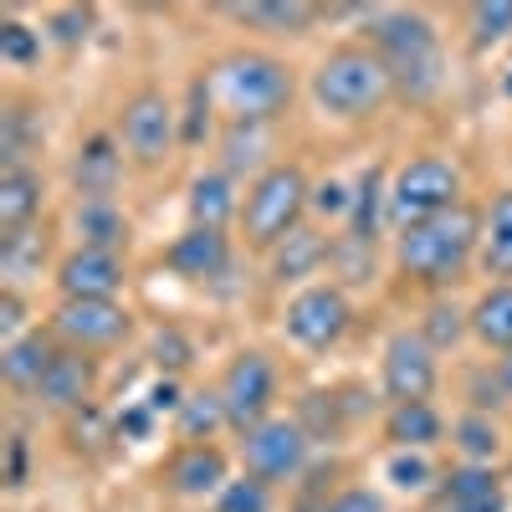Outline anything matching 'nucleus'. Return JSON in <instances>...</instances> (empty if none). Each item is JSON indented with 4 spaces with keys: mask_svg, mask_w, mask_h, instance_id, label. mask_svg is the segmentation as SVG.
I'll list each match as a JSON object with an SVG mask.
<instances>
[{
    "mask_svg": "<svg viewBox=\"0 0 512 512\" xmlns=\"http://www.w3.org/2000/svg\"><path fill=\"white\" fill-rule=\"evenodd\" d=\"M216 103L231 113V123H272L292 108L297 98V77L282 57L256 52V47H236L226 52L216 67L205 72Z\"/></svg>",
    "mask_w": 512,
    "mask_h": 512,
    "instance_id": "obj_3",
    "label": "nucleus"
},
{
    "mask_svg": "<svg viewBox=\"0 0 512 512\" xmlns=\"http://www.w3.org/2000/svg\"><path fill=\"white\" fill-rule=\"evenodd\" d=\"M267 154V123H226V139H221V169L236 180L246 169H256ZM262 175V169H256Z\"/></svg>",
    "mask_w": 512,
    "mask_h": 512,
    "instance_id": "obj_32",
    "label": "nucleus"
},
{
    "mask_svg": "<svg viewBox=\"0 0 512 512\" xmlns=\"http://www.w3.org/2000/svg\"><path fill=\"white\" fill-rule=\"evenodd\" d=\"M16 338H26V303L16 287H6L0 292V344H16Z\"/></svg>",
    "mask_w": 512,
    "mask_h": 512,
    "instance_id": "obj_40",
    "label": "nucleus"
},
{
    "mask_svg": "<svg viewBox=\"0 0 512 512\" xmlns=\"http://www.w3.org/2000/svg\"><path fill=\"white\" fill-rule=\"evenodd\" d=\"M466 333H472V308H456L451 297H436V303L425 308V318H420V338H425L436 354H441V349H456Z\"/></svg>",
    "mask_w": 512,
    "mask_h": 512,
    "instance_id": "obj_33",
    "label": "nucleus"
},
{
    "mask_svg": "<svg viewBox=\"0 0 512 512\" xmlns=\"http://www.w3.org/2000/svg\"><path fill=\"white\" fill-rule=\"evenodd\" d=\"M221 405H226V420L236 436H251L262 420H272V400H277V369L262 349H241L226 374H221Z\"/></svg>",
    "mask_w": 512,
    "mask_h": 512,
    "instance_id": "obj_9",
    "label": "nucleus"
},
{
    "mask_svg": "<svg viewBox=\"0 0 512 512\" xmlns=\"http://www.w3.org/2000/svg\"><path fill=\"white\" fill-rule=\"evenodd\" d=\"M379 384L390 405H420L436 395L441 384V354L420 338V328H400L390 344H384V359H379Z\"/></svg>",
    "mask_w": 512,
    "mask_h": 512,
    "instance_id": "obj_12",
    "label": "nucleus"
},
{
    "mask_svg": "<svg viewBox=\"0 0 512 512\" xmlns=\"http://www.w3.org/2000/svg\"><path fill=\"white\" fill-rule=\"evenodd\" d=\"M47 31H52V41H62V47H77V41L93 31V11H82V6L57 11V16L47 21Z\"/></svg>",
    "mask_w": 512,
    "mask_h": 512,
    "instance_id": "obj_39",
    "label": "nucleus"
},
{
    "mask_svg": "<svg viewBox=\"0 0 512 512\" xmlns=\"http://www.w3.org/2000/svg\"><path fill=\"white\" fill-rule=\"evenodd\" d=\"M267 262H272V282H303L323 262H333V241L323 231H313V226H297L282 246L267 251Z\"/></svg>",
    "mask_w": 512,
    "mask_h": 512,
    "instance_id": "obj_22",
    "label": "nucleus"
},
{
    "mask_svg": "<svg viewBox=\"0 0 512 512\" xmlns=\"http://www.w3.org/2000/svg\"><path fill=\"white\" fill-rule=\"evenodd\" d=\"M154 364H159V369H169V374L190 364V344H185V338H180L175 328H164V333L154 338Z\"/></svg>",
    "mask_w": 512,
    "mask_h": 512,
    "instance_id": "obj_42",
    "label": "nucleus"
},
{
    "mask_svg": "<svg viewBox=\"0 0 512 512\" xmlns=\"http://www.w3.org/2000/svg\"><path fill=\"white\" fill-rule=\"evenodd\" d=\"M0 57L11 67H31L41 57V31H26L21 21H6L0 26Z\"/></svg>",
    "mask_w": 512,
    "mask_h": 512,
    "instance_id": "obj_37",
    "label": "nucleus"
},
{
    "mask_svg": "<svg viewBox=\"0 0 512 512\" xmlns=\"http://www.w3.org/2000/svg\"><path fill=\"white\" fill-rule=\"evenodd\" d=\"M502 93H512V67H507V77H502Z\"/></svg>",
    "mask_w": 512,
    "mask_h": 512,
    "instance_id": "obj_47",
    "label": "nucleus"
},
{
    "mask_svg": "<svg viewBox=\"0 0 512 512\" xmlns=\"http://www.w3.org/2000/svg\"><path fill=\"white\" fill-rule=\"evenodd\" d=\"M128 282V267L118 251H93V246H77L57 262V292L62 297H113Z\"/></svg>",
    "mask_w": 512,
    "mask_h": 512,
    "instance_id": "obj_14",
    "label": "nucleus"
},
{
    "mask_svg": "<svg viewBox=\"0 0 512 512\" xmlns=\"http://www.w3.org/2000/svg\"><path fill=\"white\" fill-rule=\"evenodd\" d=\"M216 512H272V487L256 482V477H236L221 487Z\"/></svg>",
    "mask_w": 512,
    "mask_h": 512,
    "instance_id": "obj_36",
    "label": "nucleus"
},
{
    "mask_svg": "<svg viewBox=\"0 0 512 512\" xmlns=\"http://www.w3.org/2000/svg\"><path fill=\"white\" fill-rule=\"evenodd\" d=\"M313 205V185L303 175V164H267L262 175L246 185L241 200V236L251 251H272L282 246L297 226H303V210Z\"/></svg>",
    "mask_w": 512,
    "mask_h": 512,
    "instance_id": "obj_5",
    "label": "nucleus"
},
{
    "mask_svg": "<svg viewBox=\"0 0 512 512\" xmlns=\"http://www.w3.org/2000/svg\"><path fill=\"white\" fill-rule=\"evenodd\" d=\"M231 16L262 36H308L323 11L308 0H251V6H231Z\"/></svg>",
    "mask_w": 512,
    "mask_h": 512,
    "instance_id": "obj_21",
    "label": "nucleus"
},
{
    "mask_svg": "<svg viewBox=\"0 0 512 512\" xmlns=\"http://www.w3.org/2000/svg\"><path fill=\"white\" fill-rule=\"evenodd\" d=\"M431 512H507V487L492 466L461 461L436 482Z\"/></svg>",
    "mask_w": 512,
    "mask_h": 512,
    "instance_id": "obj_15",
    "label": "nucleus"
},
{
    "mask_svg": "<svg viewBox=\"0 0 512 512\" xmlns=\"http://www.w3.org/2000/svg\"><path fill=\"white\" fill-rule=\"evenodd\" d=\"M72 226H77V246H93V251H123L128 246V216L113 200H77Z\"/></svg>",
    "mask_w": 512,
    "mask_h": 512,
    "instance_id": "obj_25",
    "label": "nucleus"
},
{
    "mask_svg": "<svg viewBox=\"0 0 512 512\" xmlns=\"http://www.w3.org/2000/svg\"><path fill=\"white\" fill-rule=\"evenodd\" d=\"M128 333H134V313L113 303V297H62L52 313V338H62L67 349H82V354L118 349Z\"/></svg>",
    "mask_w": 512,
    "mask_h": 512,
    "instance_id": "obj_10",
    "label": "nucleus"
},
{
    "mask_svg": "<svg viewBox=\"0 0 512 512\" xmlns=\"http://www.w3.org/2000/svg\"><path fill=\"white\" fill-rule=\"evenodd\" d=\"M446 436V420L431 400H420V405H390V415H384V441L400 446V451H425V446H436Z\"/></svg>",
    "mask_w": 512,
    "mask_h": 512,
    "instance_id": "obj_24",
    "label": "nucleus"
},
{
    "mask_svg": "<svg viewBox=\"0 0 512 512\" xmlns=\"http://www.w3.org/2000/svg\"><path fill=\"white\" fill-rule=\"evenodd\" d=\"M318 512H384V497L374 487H344L338 497H328Z\"/></svg>",
    "mask_w": 512,
    "mask_h": 512,
    "instance_id": "obj_41",
    "label": "nucleus"
},
{
    "mask_svg": "<svg viewBox=\"0 0 512 512\" xmlns=\"http://www.w3.org/2000/svg\"><path fill=\"white\" fill-rule=\"evenodd\" d=\"M313 210L318 216H344L349 221V210H354V195L338 185V180H323L318 190H313Z\"/></svg>",
    "mask_w": 512,
    "mask_h": 512,
    "instance_id": "obj_43",
    "label": "nucleus"
},
{
    "mask_svg": "<svg viewBox=\"0 0 512 512\" xmlns=\"http://www.w3.org/2000/svg\"><path fill=\"white\" fill-rule=\"evenodd\" d=\"M41 200H47V185L31 164L0 169V241L31 231V221L41 216Z\"/></svg>",
    "mask_w": 512,
    "mask_h": 512,
    "instance_id": "obj_19",
    "label": "nucleus"
},
{
    "mask_svg": "<svg viewBox=\"0 0 512 512\" xmlns=\"http://www.w3.org/2000/svg\"><path fill=\"white\" fill-rule=\"evenodd\" d=\"M190 226H216L226 231V221H241V200H236V180L226 169H205V175L190 180Z\"/></svg>",
    "mask_w": 512,
    "mask_h": 512,
    "instance_id": "obj_20",
    "label": "nucleus"
},
{
    "mask_svg": "<svg viewBox=\"0 0 512 512\" xmlns=\"http://www.w3.org/2000/svg\"><path fill=\"white\" fill-rule=\"evenodd\" d=\"M41 256H47V246H41V236H31V231L0 241V267H6V277H11L6 287H16L31 267H41Z\"/></svg>",
    "mask_w": 512,
    "mask_h": 512,
    "instance_id": "obj_35",
    "label": "nucleus"
},
{
    "mask_svg": "<svg viewBox=\"0 0 512 512\" xmlns=\"http://www.w3.org/2000/svg\"><path fill=\"white\" fill-rule=\"evenodd\" d=\"M164 482H169V492H180V497H221V487L231 482L226 477V451L216 441L180 446L175 456H169V466H164Z\"/></svg>",
    "mask_w": 512,
    "mask_h": 512,
    "instance_id": "obj_17",
    "label": "nucleus"
},
{
    "mask_svg": "<svg viewBox=\"0 0 512 512\" xmlns=\"http://www.w3.org/2000/svg\"><path fill=\"white\" fill-rule=\"evenodd\" d=\"M123 144L113 134H93L88 144L77 149L72 159V185H77V200H113L118 180H123Z\"/></svg>",
    "mask_w": 512,
    "mask_h": 512,
    "instance_id": "obj_18",
    "label": "nucleus"
},
{
    "mask_svg": "<svg viewBox=\"0 0 512 512\" xmlns=\"http://www.w3.org/2000/svg\"><path fill=\"white\" fill-rule=\"evenodd\" d=\"M52 359H57L52 333H26V338H16V344L0 349V379H6L11 390H21V395H36V384H41V374L52 369Z\"/></svg>",
    "mask_w": 512,
    "mask_h": 512,
    "instance_id": "obj_23",
    "label": "nucleus"
},
{
    "mask_svg": "<svg viewBox=\"0 0 512 512\" xmlns=\"http://www.w3.org/2000/svg\"><path fill=\"white\" fill-rule=\"evenodd\" d=\"M164 267L185 282H210L231 267V236L216 226H185L164 246Z\"/></svg>",
    "mask_w": 512,
    "mask_h": 512,
    "instance_id": "obj_16",
    "label": "nucleus"
},
{
    "mask_svg": "<svg viewBox=\"0 0 512 512\" xmlns=\"http://www.w3.org/2000/svg\"><path fill=\"white\" fill-rule=\"evenodd\" d=\"M466 195H461V169L441 154H415L395 169L390 180V226L395 231H410L420 221H436L446 210H456Z\"/></svg>",
    "mask_w": 512,
    "mask_h": 512,
    "instance_id": "obj_6",
    "label": "nucleus"
},
{
    "mask_svg": "<svg viewBox=\"0 0 512 512\" xmlns=\"http://www.w3.org/2000/svg\"><path fill=\"white\" fill-rule=\"evenodd\" d=\"M482 272L512 282V190H497L482 216Z\"/></svg>",
    "mask_w": 512,
    "mask_h": 512,
    "instance_id": "obj_26",
    "label": "nucleus"
},
{
    "mask_svg": "<svg viewBox=\"0 0 512 512\" xmlns=\"http://www.w3.org/2000/svg\"><path fill=\"white\" fill-rule=\"evenodd\" d=\"M451 441L461 451V461H472V466H492L497 451H502V431H497V420L482 415V410H466L461 420H451Z\"/></svg>",
    "mask_w": 512,
    "mask_h": 512,
    "instance_id": "obj_30",
    "label": "nucleus"
},
{
    "mask_svg": "<svg viewBox=\"0 0 512 512\" xmlns=\"http://www.w3.org/2000/svg\"><path fill=\"white\" fill-rule=\"evenodd\" d=\"M93 390H98V359L82 349H57L52 369L36 384V405H47L57 415H77L93 405Z\"/></svg>",
    "mask_w": 512,
    "mask_h": 512,
    "instance_id": "obj_13",
    "label": "nucleus"
},
{
    "mask_svg": "<svg viewBox=\"0 0 512 512\" xmlns=\"http://www.w3.org/2000/svg\"><path fill=\"white\" fill-rule=\"evenodd\" d=\"M369 52L384 62L395 93H405L415 103L441 93L446 57H441V36H436L431 16H420V11H384V16H374Z\"/></svg>",
    "mask_w": 512,
    "mask_h": 512,
    "instance_id": "obj_2",
    "label": "nucleus"
},
{
    "mask_svg": "<svg viewBox=\"0 0 512 512\" xmlns=\"http://www.w3.org/2000/svg\"><path fill=\"white\" fill-rule=\"evenodd\" d=\"M472 256H482V210L477 205H456L436 221H420L395 236V262L405 277L425 287H451L461 272L472 267Z\"/></svg>",
    "mask_w": 512,
    "mask_h": 512,
    "instance_id": "obj_1",
    "label": "nucleus"
},
{
    "mask_svg": "<svg viewBox=\"0 0 512 512\" xmlns=\"http://www.w3.org/2000/svg\"><path fill=\"white\" fill-rule=\"evenodd\" d=\"M492 379H497V384H502V395H507V400H512V349H507V354H502V359H497V364H492Z\"/></svg>",
    "mask_w": 512,
    "mask_h": 512,
    "instance_id": "obj_45",
    "label": "nucleus"
},
{
    "mask_svg": "<svg viewBox=\"0 0 512 512\" xmlns=\"http://www.w3.org/2000/svg\"><path fill=\"white\" fill-rule=\"evenodd\" d=\"M379 205H390V190H384V169L369 164L359 175V190H354V210H349V241L359 246H374L379 241Z\"/></svg>",
    "mask_w": 512,
    "mask_h": 512,
    "instance_id": "obj_28",
    "label": "nucleus"
},
{
    "mask_svg": "<svg viewBox=\"0 0 512 512\" xmlns=\"http://www.w3.org/2000/svg\"><path fill=\"white\" fill-rule=\"evenodd\" d=\"M180 134H185L180 113L159 88H139L118 108V123H113V139L123 144L128 164H139V169H159L169 154H175Z\"/></svg>",
    "mask_w": 512,
    "mask_h": 512,
    "instance_id": "obj_7",
    "label": "nucleus"
},
{
    "mask_svg": "<svg viewBox=\"0 0 512 512\" xmlns=\"http://www.w3.org/2000/svg\"><path fill=\"white\" fill-rule=\"evenodd\" d=\"M472 333H477V344L497 354L512 349V282H492L472 303Z\"/></svg>",
    "mask_w": 512,
    "mask_h": 512,
    "instance_id": "obj_27",
    "label": "nucleus"
},
{
    "mask_svg": "<svg viewBox=\"0 0 512 512\" xmlns=\"http://www.w3.org/2000/svg\"><path fill=\"white\" fill-rule=\"evenodd\" d=\"M313 103L328 118H344V123H364L374 118L384 103H390L395 82L384 72V62L369 47H333L318 67H313Z\"/></svg>",
    "mask_w": 512,
    "mask_h": 512,
    "instance_id": "obj_4",
    "label": "nucleus"
},
{
    "mask_svg": "<svg viewBox=\"0 0 512 512\" xmlns=\"http://www.w3.org/2000/svg\"><path fill=\"white\" fill-rule=\"evenodd\" d=\"M308 446L313 436L303 431V420H292V415H272L262 420L251 436H241V461H246V477L256 482H292L297 472L308 466Z\"/></svg>",
    "mask_w": 512,
    "mask_h": 512,
    "instance_id": "obj_11",
    "label": "nucleus"
},
{
    "mask_svg": "<svg viewBox=\"0 0 512 512\" xmlns=\"http://www.w3.org/2000/svg\"><path fill=\"white\" fill-rule=\"evenodd\" d=\"M21 466H26V441H11V487H21Z\"/></svg>",
    "mask_w": 512,
    "mask_h": 512,
    "instance_id": "obj_46",
    "label": "nucleus"
},
{
    "mask_svg": "<svg viewBox=\"0 0 512 512\" xmlns=\"http://www.w3.org/2000/svg\"><path fill=\"white\" fill-rule=\"evenodd\" d=\"M36 144H41V123L31 118V108L26 103H6V113H0V164L21 169Z\"/></svg>",
    "mask_w": 512,
    "mask_h": 512,
    "instance_id": "obj_31",
    "label": "nucleus"
},
{
    "mask_svg": "<svg viewBox=\"0 0 512 512\" xmlns=\"http://www.w3.org/2000/svg\"><path fill=\"white\" fill-rule=\"evenodd\" d=\"M221 425H231V420H226V405H221V390H195V395H185V405L175 410V431H180L185 446H205L210 436L221 431Z\"/></svg>",
    "mask_w": 512,
    "mask_h": 512,
    "instance_id": "obj_29",
    "label": "nucleus"
},
{
    "mask_svg": "<svg viewBox=\"0 0 512 512\" xmlns=\"http://www.w3.org/2000/svg\"><path fill=\"white\" fill-rule=\"evenodd\" d=\"M466 31H472L477 52L512 41V0H482V6H472L466 11Z\"/></svg>",
    "mask_w": 512,
    "mask_h": 512,
    "instance_id": "obj_34",
    "label": "nucleus"
},
{
    "mask_svg": "<svg viewBox=\"0 0 512 512\" xmlns=\"http://www.w3.org/2000/svg\"><path fill=\"white\" fill-rule=\"evenodd\" d=\"M144 405H149L154 415H175V410L185 405V395H180V384H175V379H159L154 390H149V400H144Z\"/></svg>",
    "mask_w": 512,
    "mask_h": 512,
    "instance_id": "obj_44",
    "label": "nucleus"
},
{
    "mask_svg": "<svg viewBox=\"0 0 512 512\" xmlns=\"http://www.w3.org/2000/svg\"><path fill=\"white\" fill-rule=\"evenodd\" d=\"M431 477H436V472H431V461H425L420 451H410V456L400 451V456L390 461V482H395L400 492H425V487H431Z\"/></svg>",
    "mask_w": 512,
    "mask_h": 512,
    "instance_id": "obj_38",
    "label": "nucleus"
},
{
    "mask_svg": "<svg viewBox=\"0 0 512 512\" xmlns=\"http://www.w3.org/2000/svg\"><path fill=\"white\" fill-rule=\"evenodd\" d=\"M349 323H354V303H349V292L338 287V282L303 287L287 303V313H282L287 338H292L297 349H308V354H328L338 338L349 333Z\"/></svg>",
    "mask_w": 512,
    "mask_h": 512,
    "instance_id": "obj_8",
    "label": "nucleus"
}]
</instances>
